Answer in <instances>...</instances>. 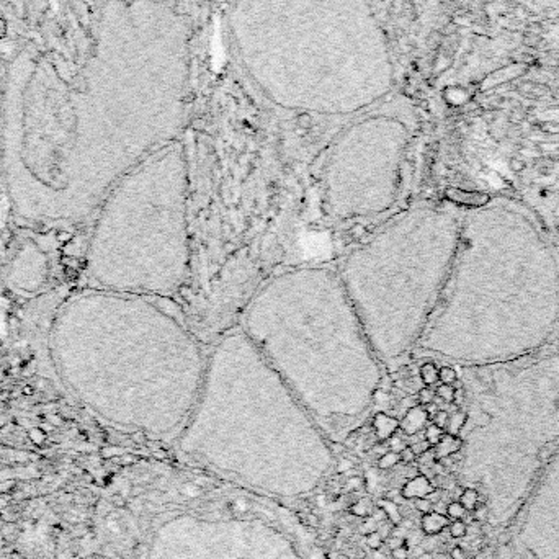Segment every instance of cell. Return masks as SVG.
<instances>
[{
    "mask_svg": "<svg viewBox=\"0 0 559 559\" xmlns=\"http://www.w3.org/2000/svg\"><path fill=\"white\" fill-rule=\"evenodd\" d=\"M459 502L463 504V507L468 512H473L474 507L479 504V494H477L476 489H464L461 491V495H459Z\"/></svg>",
    "mask_w": 559,
    "mask_h": 559,
    "instance_id": "2e32d148",
    "label": "cell"
},
{
    "mask_svg": "<svg viewBox=\"0 0 559 559\" xmlns=\"http://www.w3.org/2000/svg\"><path fill=\"white\" fill-rule=\"evenodd\" d=\"M401 461L399 458V453H396V451H386L383 456H379V461H378V466L379 469H391L394 468L397 463Z\"/></svg>",
    "mask_w": 559,
    "mask_h": 559,
    "instance_id": "e0dca14e",
    "label": "cell"
},
{
    "mask_svg": "<svg viewBox=\"0 0 559 559\" xmlns=\"http://www.w3.org/2000/svg\"><path fill=\"white\" fill-rule=\"evenodd\" d=\"M445 435V430L440 427H437L435 423H430L427 428H425V440L430 443V446H435L438 441L441 440V437Z\"/></svg>",
    "mask_w": 559,
    "mask_h": 559,
    "instance_id": "ac0fdd59",
    "label": "cell"
},
{
    "mask_svg": "<svg viewBox=\"0 0 559 559\" xmlns=\"http://www.w3.org/2000/svg\"><path fill=\"white\" fill-rule=\"evenodd\" d=\"M466 513L468 510L463 507L461 502H450L448 507H446V517L453 518V520H463Z\"/></svg>",
    "mask_w": 559,
    "mask_h": 559,
    "instance_id": "d6986e66",
    "label": "cell"
},
{
    "mask_svg": "<svg viewBox=\"0 0 559 559\" xmlns=\"http://www.w3.org/2000/svg\"><path fill=\"white\" fill-rule=\"evenodd\" d=\"M438 381L441 384H455L456 383V371L451 366H443L438 370Z\"/></svg>",
    "mask_w": 559,
    "mask_h": 559,
    "instance_id": "7402d4cb",
    "label": "cell"
},
{
    "mask_svg": "<svg viewBox=\"0 0 559 559\" xmlns=\"http://www.w3.org/2000/svg\"><path fill=\"white\" fill-rule=\"evenodd\" d=\"M361 530L365 531V535H368V533H373V531H376L378 530V522H374L373 518H368V520H366L365 523H363V526H361Z\"/></svg>",
    "mask_w": 559,
    "mask_h": 559,
    "instance_id": "e575fe53",
    "label": "cell"
},
{
    "mask_svg": "<svg viewBox=\"0 0 559 559\" xmlns=\"http://www.w3.org/2000/svg\"><path fill=\"white\" fill-rule=\"evenodd\" d=\"M448 227L440 211L409 209L342 262L337 273L379 361L402 356L425 330Z\"/></svg>",
    "mask_w": 559,
    "mask_h": 559,
    "instance_id": "5b68a950",
    "label": "cell"
},
{
    "mask_svg": "<svg viewBox=\"0 0 559 559\" xmlns=\"http://www.w3.org/2000/svg\"><path fill=\"white\" fill-rule=\"evenodd\" d=\"M540 131L549 136H558L559 134V123L558 121H544L540 124Z\"/></svg>",
    "mask_w": 559,
    "mask_h": 559,
    "instance_id": "f1b7e54d",
    "label": "cell"
},
{
    "mask_svg": "<svg viewBox=\"0 0 559 559\" xmlns=\"http://www.w3.org/2000/svg\"><path fill=\"white\" fill-rule=\"evenodd\" d=\"M450 559H466V553L461 546H455L450 553Z\"/></svg>",
    "mask_w": 559,
    "mask_h": 559,
    "instance_id": "8d00e7d4",
    "label": "cell"
},
{
    "mask_svg": "<svg viewBox=\"0 0 559 559\" xmlns=\"http://www.w3.org/2000/svg\"><path fill=\"white\" fill-rule=\"evenodd\" d=\"M445 196L446 200H450L451 203L456 204H463V206L468 208H481L484 204L489 203V195L482 193V191H474V190H463V188H446L445 190Z\"/></svg>",
    "mask_w": 559,
    "mask_h": 559,
    "instance_id": "52a82bcc",
    "label": "cell"
},
{
    "mask_svg": "<svg viewBox=\"0 0 559 559\" xmlns=\"http://www.w3.org/2000/svg\"><path fill=\"white\" fill-rule=\"evenodd\" d=\"M373 425H374V430H376L378 438L388 440V438H391L396 433L397 428H399V422H397V419L391 417V415L379 412L374 415Z\"/></svg>",
    "mask_w": 559,
    "mask_h": 559,
    "instance_id": "8fae6325",
    "label": "cell"
},
{
    "mask_svg": "<svg viewBox=\"0 0 559 559\" xmlns=\"http://www.w3.org/2000/svg\"><path fill=\"white\" fill-rule=\"evenodd\" d=\"M455 391L456 389L453 384H440V386L437 388V396L443 402L451 404V402L455 401Z\"/></svg>",
    "mask_w": 559,
    "mask_h": 559,
    "instance_id": "ffe728a7",
    "label": "cell"
},
{
    "mask_svg": "<svg viewBox=\"0 0 559 559\" xmlns=\"http://www.w3.org/2000/svg\"><path fill=\"white\" fill-rule=\"evenodd\" d=\"M414 505H415V510L420 512V513H423V515H425V513L433 512V504L427 497L415 499V504Z\"/></svg>",
    "mask_w": 559,
    "mask_h": 559,
    "instance_id": "484cf974",
    "label": "cell"
},
{
    "mask_svg": "<svg viewBox=\"0 0 559 559\" xmlns=\"http://www.w3.org/2000/svg\"><path fill=\"white\" fill-rule=\"evenodd\" d=\"M185 441L206 456L304 461L322 455L312 415L242 330L208 355Z\"/></svg>",
    "mask_w": 559,
    "mask_h": 559,
    "instance_id": "277c9868",
    "label": "cell"
},
{
    "mask_svg": "<svg viewBox=\"0 0 559 559\" xmlns=\"http://www.w3.org/2000/svg\"><path fill=\"white\" fill-rule=\"evenodd\" d=\"M448 526H450V535L453 536V538H463V536L466 535V531H468V525L463 520L451 522Z\"/></svg>",
    "mask_w": 559,
    "mask_h": 559,
    "instance_id": "603a6c76",
    "label": "cell"
},
{
    "mask_svg": "<svg viewBox=\"0 0 559 559\" xmlns=\"http://www.w3.org/2000/svg\"><path fill=\"white\" fill-rule=\"evenodd\" d=\"M347 489L348 491H356L358 489V487L361 486V479L358 476H353V477H350V479H348V482H347Z\"/></svg>",
    "mask_w": 559,
    "mask_h": 559,
    "instance_id": "74e56055",
    "label": "cell"
},
{
    "mask_svg": "<svg viewBox=\"0 0 559 559\" xmlns=\"http://www.w3.org/2000/svg\"><path fill=\"white\" fill-rule=\"evenodd\" d=\"M433 491V486L430 479L427 476H414L412 479H409L406 482V486L402 487V497L404 499H420V497H427Z\"/></svg>",
    "mask_w": 559,
    "mask_h": 559,
    "instance_id": "9c48e42d",
    "label": "cell"
},
{
    "mask_svg": "<svg viewBox=\"0 0 559 559\" xmlns=\"http://www.w3.org/2000/svg\"><path fill=\"white\" fill-rule=\"evenodd\" d=\"M410 448H412L415 456H420V455L425 453V451L430 450L432 446H430V443H428L427 440H422V441H417V443H412V445H410Z\"/></svg>",
    "mask_w": 559,
    "mask_h": 559,
    "instance_id": "4dcf8cb0",
    "label": "cell"
},
{
    "mask_svg": "<svg viewBox=\"0 0 559 559\" xmlns=\"http://www.w3.org/2000/svg\"><path fill=\"white\" fill-rule=\"evenodd\" d=\"M510 169L513 172H522L523 169H525V160L523 159H518V157H513L512 160H510Z\"/></svg>",
    "mask_w": 559,
    "mask_h": 559,
    "instance_id": "d590c367",
    "label": "cell"
},
{
    "mask_svg": "<svg viewBox=\"0 0 559 559\" xmlns=\"http://www.w3.org/2000/svg\"><path fill=\"white\" fill-rule=\"evenodd\" d=\"M306 523L309 526H312V528H316V526H319V517H317L316 513H307Z\"/></svg>",
    "mask_w": 559,
    "mask_h": 559,
    "instance_id": "60d3db41",
    "label": "cell"
},
{
    "mask_svg": "<svg viewBox=\"0 0 559 559\" xmlns=\"http://www.w3.org/2000/svg\"><path fill=\"white\" fill-rule=\"evenodd\" d=\"M553 448V445H546V446H543V448H541V451H540V459L541 461H546L548 459V456L551 455V450Z\"/></svg>",
    "mask_w": 559,
    "mask_h": 559,
    "instance_id": "7bdbcfd3",
    "label": "cell"
},
{
    "mask_svg": "<svg viewBox=\"0 0 559 559\" xmlns=\"http://www.w3.org/2000/svg\"><path fill=\"white\" fill-rule=\"evenodd\" d=\"M463 446V440L458 435H450V433H445L441 437V440L433 446V453H435L437 459H443L448 458V456L458 453Z\"/></svg>",
    "mask_w": 559,
    "mask_h": 559,
    "instance_id": "30bf717a",
    "label": "cell"
},
{
    "mask_svg": "<svg viewBox=\"0 0 559 559\" xmlns=\"http://www.w3.org/2000/svg\"><path fill=\"white\" fill-rule=\"evenodd\" d=\"M182 492L186 494V495H191V497H196V495H200V489L198 487H193V486H185L182 489Z\"/></svg>",
    "mask_w": 559,
    "mask_h": 559,
    "instance_id": "b9f144b4",
    "label": "cell"
},
{
    "mask_svg": "<svg viewBox=\"0 0 559 559\" xmlns=\"http://www.w3.org/2000/svg\"><path fill=\"white\" fill-rule=\"evenodd\" d=\"M391 556L392 559H407L409 558V548L406 544H402L399 548L391 549Z\"/></svg>",
    "mask_w": 559,
    "mask_h": 559,
    "instance_id": "d6a6232c",
    "label": "cell"
},
{
    "mask_svg": "<svg viewBox=\"0 0 559 559\" xmlns=\"http://www.w3.org/2000/svg\"><path fill=\"white\" fill-rule=\"evenodd\" d=\"M379 507H381L383 510L386 512L388 518L392 523H394V525H399V523L402 522V515H401V512H399V507H397V504L394 502V500L384 499V500L379 502Z\"/></svg>",
    "mask_w": 559,
    "mask_h": 559,
    "instance_id": "9a60e30c",
    "label": "cell"
},
{
    "mask_svg": "<svg viewBox=\"0 0 559 559\" xmlns=\"http://www.w3.org/2000/svg\"><path fill=\"white\" fill-rule=\"evenodd\" d=\"M95 213L85 262L92 288L152 298L173 294L188 280V162L182 144L137 164Z\"/></svg>",
    "mask_w": 559,
    "mask_h": 559,
    "instance_id": "3957f363",
    "label": "cell"
},
{
    "mask_svg": "<svg viewBox=\"0 0 559 559\" xmlns=\"http://www.w3.org/2000/svg\"><path fill=\"white\" fill-rule=\"evenodd\" d=\"M240 330L314 419L350 420L373 402L381 361L332 268L273 276L249 301Z\"/></svg>",
    "mask_w": 559,
    "mask_h": 559,
    "instance_id": "7a4b0ae2",
    "label": "cell"
},
{
    "mask_svg": "<svg viewBox=\"0 0 559 559\" xmlns=\"http://www.w3.org/2000/svg\"><path fill=\"white\" fill-rule=\"evenodd\" d=\"M448 525H450L448 517L441 515V513L430 512V513H425V515L422 517V531L427 535L440 533V531L446 528Z\"/></svg>",
    "mask_w": 559,
    "mask_h": 559,
    "instance_id": "7c38bea8",
    "label": "cell"
},
{
    "mask_svg": "<svg viewBox=\"0 0 559 559\" xmlns=\"http://www.w3.org/2000/svg\"><path fill=\"white\" fill-rule=\"evenodd\" d=\"M371 505H370V500L366 499H360L358 502H355L352 505V513L353 515H358V517H368L371 515Z\"/></svg>",
    "mask_w": 559,
    "mask_h": 559,
    "instance_id": "44dd1931",
    "label": "cell"
},
{
    "mask_svg": "<svg viewBox=\"0 0 559 559\" xmlns=\"http://www.w3.org/2000/svg\"><path fill=\"white\" fill-rule=\"evenodd\" d=\"M448 412H446V410H438V412L433 415L432 417V420H433V423H435L437 427H440V428H443L445 430V427H446V423H448Z\"/></svg>",
    "mask_w": 559,
    "mask_h": 559,
    "instance_id": "f546056e",
    "label": "cell"
},
{
    "mask_svg": "<svg viewBox=\"0 0 559 559\" xmlns=\"http://www.w3.org/2000/svg\"><path fill=\"white\" fill-rule=\"evenodd\" d=\"M371 518H373L374 522H378V525H379V523H383V522L388 520V515H386V512H384L383 508L379 507V508H374V510L371 512Z\"/></svg>",
    "mask_w": 559,
    "mask_h": 559,
    "instance_id": "836d02e7",
    "label": "cell"
},
{
    "mask_svg": "<svg viewBox=\"0 0 559 559\" xmlns=\"http://www.w3.org/2000/svg\"><path fill=\"white\" fill-rule=\"evenodd\" d=\"M473 517H474V520L479 522V523L487 522V517H489V508H487V505L482 504V502L477 504L473 510Z\"/></svg>",
    "mask_w": 559,
    "mask_h": 559,
    "instance_id": "cb8c5ba5",
    "label": "cell"
},
{
    "mask_svg": "<svg viewBox=\"0 0 559 559\" xmlns=\"http://www.w3.org/2000/svg\"><path fill=\"white\" fill-rule=\"evenodd\" d=\"M406 146L404 129L384 118L368 119L343 133L324 169L322 204L327 216L353 221L389 211L399 191Z\"/></svg>",
    "mask_w": 559,
    "mask_h": 559,
    "instance_id": "8992f818",
    "label": "cell"
},
{
    "mask_svg": "<svg viewBox=\"0 0 559 559\" xmlns=\"http://www.w3.org/2000/svg\"><path fill=\"white\" fill-rule=\"evenodd\" d=\"M51 355L82 404L141 435H164L190 417L208 361L188 329L151 298L100 288L61 306Z\"/></svg>",
    "mask_w": 559,
    "mask_h": 559,
    "instance_id": "6da1fadb",
    "label": "cell"
},
{
    "mask_svg": "<svg viewBox=\"0 0 559 559\" xmlns=\"http://www.w3.org/2000/svg\"><path fill=\"white\" fill-rule=\"evenodd\" d=\"M402 544H406L404 543V538H397V536H391L389 541H388V546L391 548V549L399 548V546H402Z\"/></svg>",
    "mask_w": 559,
    "mask_h": 559,
    "instance_id": "f35d334b",
    "label": "cell"
},
{
    "mask_svg": "<svg viewBox=\"0 0 559 559\" xmlns=\"http://www.w3.org/2000/svg\"><path fill=\"white\" fill-rule=\"evenodd\" d=\"M337 469H339V473H347V471H350V469H353V463L350 461V459H342Z\"/></svg>",
    "mask_w": 559,
    "mask_h": 559,
    "instance_id": "ab89813d",
    "label": "cell"
},
{
    "mask_svg": "<svg viewBox=\"0 0 559 559\" xmlns=\"http://www.w3.org/2000/svg\"><path fill=\"white\" fill-rule=\"evenodd\" d=\"M399 458H401V461H402V463L407 464V463L415 461V458H417V456H415V453L412 451V448H410V446H406V448L399 453Z\"/></svg>",
    "mask_w": 559,
    "mask_h": 559,
    "instance_id": "1f68e13d",
    "label": "cell"
},
{
    "mask_svg": "<svg viewBox=\"0 0 559 559\" xmlns=\"http://www.w3.org/2000/svg\"><path fill=\"white\" fill-rule=\"evenodd\" d=\"M366 544L374 549V551H378L379 548L383 546V536L378 533V531H373V533H368L366 535Z\"/></svg>",
    "mask_w": 559,
    "mask_h": 559,
    "instance_id": "4316f807",
    "label": "cell"
},
{
    "mask_svg": "<svg viewBox=\"0 0 559 559\" xmlns=\"http://www.w3.org/2000/svg\"><path fill=\"white\" fill-rule=\"evenodd\" d=\"M428 419L430 417H428L425 410V406H414L412 409L407 410L404 419L399 422V427L402 428V432H404L406 435H415V433H419L427 425Z\"/></svg>",
    "mask_w": 559,
    "mask_h": 559,
    "instance_id": "ba28073f",
    "label": "cell"
},
{
    "mask_svg": "<svg viewBox=\"0 0 559 559\" xmlns=\"http://www.w3.org/2000/svg\"><path fill=\"white\" fill-rule=\"evenodd\" d=\"M420 379H422V383L427 384V386H433V384L438 383V368L432 361L423 363L420 366Z\"/></svg>",
    "mask_w": 559,
    "mask_h": 559,
    "instance_id": "5bb4252c",
    "label": "cell"
},
{
    "mask_svg": "<svg viewBox=\"0 0 559 559\" xmlns=\"http://www.w3.org/2000/svg\"><path fill=\"white\" fill-rule=\"evenodd\" d=\"M417 397H419L420 406H427V404H430V402H433V399H435V392L432 391L430 386H425V388H422L419 391Z\"/></svg>",
    "mask_w": 559,
    "mask_h": 559,
    "instance_id": "d4e9b609",
    "label": "cell"
},
{
    "mask_svg": "<svg viewBox=\"0 0 559 559\" xmlns=\"http://www.w3.org/2000/svg\"><path fill=\"white\" fill-rule=\"evenodd\" d=\"M406 441H404V438L402 437H399V435H392L391 438H389V450L391 451H396V453H401L402 450L406 448Z\"/></svg>",
    "mask_w": 559,
    "mask_h": 559,
    "instance_id": "83f0119b",
    "label": "cell"
},
{
    "mask_svg": "<svg viewBox=\"0 0 559 559\" xmlns=\"http://www.w3.org/2000/svg\"><path fill=\"white\" fill-rule=\"evenodd\" d=\"M468 415L463 412V410H455L448 415V423L445 427V432L450 433V435H459V432L463 430L464 423H466Z\"/></svg>",
    "mask_w": 559,
    "mask_h": 559,
    "instance_id": "4fadbf2b",
    "label": "cell"
}]
</instances>
